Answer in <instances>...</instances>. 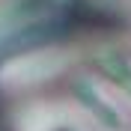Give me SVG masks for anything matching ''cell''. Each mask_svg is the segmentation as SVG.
I'll return each mask as SVG.
<instances>
[{
  "instance_id": "cell-1",
  "label": "cell",
  "mask_w": 131,
  "mask_h": 131,
  "mask_svg": "<svg viewBox=\"0 0 131 131\" xmlns=\"http://www.w3.org/2000/svg\"><path fill=\"white\" fill-rule=\"evenodd\" d=\"M95 66H98V72L104 74L107 81H113L119 90H125L131 95V63L122 54H116V51H101V54H95Z\"/></svg>"
},
{
  "instance_id": "cell-2",
  "label": "cell",
  "mask_w": 131,
  "mask_h": 131,
  "mask_svg": "<svg viewBox=\"0 0 131 131\" xmlns=\"http://www.w3.org/2000/svg\"><path fill=\"white\" fill-rule=\"evenodd\" d=\"M74 95H78V101H81V104L90 107L92 116H95V119H101L107 128H119V113H116L107 101H101V95H98V92L92 90L86 81H74Z\"/></svg>"
}]
</instances>
